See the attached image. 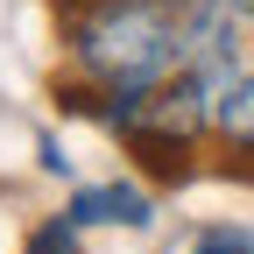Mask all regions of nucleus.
<instances>
[{
	"label": "nucleus",
	"instance_id": "obj_1",
	"mask_svg": "<svg viewBox=\"0 0 254 254\" xmlns=\"http://www.w3.org/2000/svg\"><path fill=\"white\" fill-rule=\"evenodd\" d=\"M64 43L106 92H141L177 71L184 7L177 0H57Z\"/></svg>",
	"mask_w": 254,
	"mask_h": 254
},
{
	"label": "nucleus",
	"instance_id": "obj_2",
	"mask_svg": "<svg viewBox=\"0 0 254 254\" xmlns=\"http://www.w3.org/2000/svg\"><path fill=\"white\" fill-rule=\"evenodd\" d=\"M71 219L78 226H134L141 233L155 219V205L141 184H85V190H71Z\"/></svg>",
	"mask_w": 254,
	"mask_h": 254
},
{
	"label": "nucleus",
	"instance_id": "obj_3",
	"mask_svg": "<svg viewBox=\"0 0 254 254\" xmlns=\"http://www.w3.org/2000/svg\"><path fill=\"white\" fill-rule=\"evenodd\" d=\"M212 127L226 134V148L254 155V71H240V78L212 99Z\"/></svg>",
	"mask_w": 254,
	"mask_h": 254
},
{
	"label": "nucleus",
	"instance_id": "obj_4",
	"mask_svg": "<svg viewBox=\"0 0 254 254\" xmlns=\"http://www.w3.org/2000/svg\"><path fill=\"white\" fill-rule=\"evenodd\" d=\"M170 254H254V233L247 226H190Z\"/></svg>",
	"mask_w": 254,
	"mask_h": 254
},
{
	"label": "nucleus",
	"instance_id": "obj_5",
	"mask_svg": "<svg viewBox=\"0 0 254 254\" xmlns=\"http://www.w3.org/2000/svg\"><path fill=\"white\" fill-rule=\"evenodd\" d=\"M21 254H78V219L64 212V219H50V226H36V240H28Z\"/></svg>",
	"mask_w": 254,
	"mask_h": 254
}]
</instances>
